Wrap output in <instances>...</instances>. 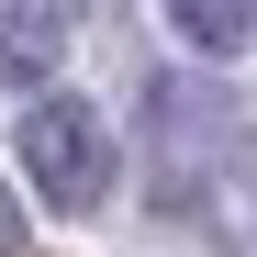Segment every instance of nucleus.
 Returning <instances> with one entry per match:
<instances>
[{
    "mask_svg": "<svg viewBox=\"0 0 257 257\" xmlns=\"http://www.w3.org/2000/svg\"><path fill=\"white\" fill-rule=\"evenodd\" d=\"M168 23H179V45H201V56H235L257 34V0H168Z\"/></svg>",
    "mask_w": 257,
    "mask_h": 257,
    "instance_id": "3",
    "label": "nucleus"
},
{
    "mask_svg": "<svg viewBox=\"0 0 257 257\" xmlns=\"http://www.w3.org/2000/svg\"><path fill=\"white\" fill-rule=\"evenodd\" d=\"M67 45V23H56V0H23V12H0V78H45Z\"/></svg>",
    "mask_w": 257,
    "mask_h": 257,
    "instance_id": "2",
    "label": "nucleus"
},
{
    "mask_svg": "<svg viewBox=\"0 0 257 257\" xmlns=\"http://www.w3.org/2000/svg\"><path fill=\"white\" fill-rule=\"evenodd\" d=\"M12 157H23V179H34V201H56V212H101L112 201V123L90 112V101H34L23 112V135H12Z\"/></svg>",
    "mask_w": 257,
    "mask_h": 257,
    "instance_id": "1",
    "label": "nucleus"
},
{
    "mask_svg": "<svg viewBox=\"0 0 257 257\" xmlns=\"http://www.w3.org/2000/svg\"><path fill=\"white\" fill-rule=\"evenodd\" d=\"M0 257H23V190L0 179Z\"/></svg>",
    "mask_w": 257,
    "mask_h": 257,
    "instance_id": "4",
    "label": "nucleus"
}]
</instances>
